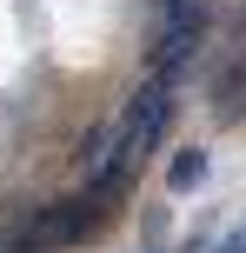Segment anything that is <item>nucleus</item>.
<instances>
[{
	"label": "nucleus",
	"instance_id": "6",
	"mask_svg": "<svg viewBox=\"0 0 246 253\" xmlns=\"http://www.w3.org/2000/svg\"><path fill=\"white\" fill-rule=\"evenodd\" d=\"M213 253H246V227H233V233H226V240L213 247Z\"/></svg>",
	"mask_w": 246,
	"mask_h": 253
},
{
	"label": "nucleus",
	"instance_id": "4",
	"mask_svg": "<svg viewBox=\"0 0 246 253\" xmlns=\"http://www.w3.org/2000/svg\"><path fill=\"white\" fill-rule=\"evenodd\" d=\"M240 114H246V60H233V67L220 74V87H213V120L233 126Z\"/></svg>",
	"mask_w": 246,
	"mask_h": 253
},
{
	"label": "nucleus",
	"instance_id": "1",
	"mask_svg": "<svg viewBox=\"0 0 246 253\" xmlns=\"http://www.w3.org/2000/svg\"><path fill=\"white\" fill-rule=\"evenodd\" d=\"M167 120H173V93H167V80H153V87L133 93V107H127V120H120V133L106 140L113 153L100 160V180H106V187H120V180L133 173V160H146V153L160 147Z\"/></svg>",
	"mask_w": 246,
	"mask_h": 253
},
{
	"label": "nucleus",
	"instance_id": "5",
	"mask_svg": "<svg viewBox=\"0 0 246 253\" xmlns=\"http://www.w3.org/2000/svg\"><path fill=\"white\" fill-rule=\"evenodd\" d=\"M200 180H207V147H180L173 167H167V187H173V193H193Z\"/></svg>",
	"mask_w": 246,
	"mask_h": 253
},
{
	"label": "nucleus",
	"instance_id": "3",
	"mask_svg": "<svg viewBox=\"0 0 246 253\" xmlns=\"http://www.w3.org/2000/svg\"><path fill=\"white\" fill-rule=\"evenodd\" d=\"M200 34H207V7H200V0H180V7L167 13V34H160V47H153L160 74H180V67L193 60Z\"/></svg>",
	"mask_w": 246,
	"mask_h": 253
},
{
	"label": "nucleus",
	"instance_id": "2",
	"mask_svg": "<svg viewBox=\"0 0 246 253\" xmlns=\"http://www.w3.org/2000/svg\"><path fill=\"white\" fill-rule=\"evenodd\" d=\"M100 213H106V200H93V193L53 200L47 213L34 220V233H27V240H34V247H73V240H87V233L100 227Z\"/></svg>",
	"mask_w": 246,
	"mask_h": 253
}]
</instances>
